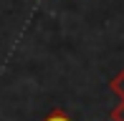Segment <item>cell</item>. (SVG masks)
I'll return each mask as SVG.
<instances>
[{
  "instance_id": "3957f363",
  "label": "cell",
  "mask_w": 124,
  "mask_h": 121,
  "mask_svg": "<svg viewBox=\"0 0 124 121\" xmlns=\"http://www.w3.org/2000/svg\"><path fill=\"white\" fill-rule=\"evenodd\" d=\"M109 119H111V121H124V101L116 103V106L109 111Z\"/></svg>"
},
{
  "instance_id": "7a4b0ae2",
  "label": "cell",
  "mask_w": 124,
  "mask_h": 121,
  "mask_svg": "<svg viewBox=\"0 0 124 121\" xmlns=\"http://www.w3.org/2000/svg\"><path fill=\"white\" fill-rule=\"evenodd\" d=\"M41 121H74V119H71L69 114L63 111V108H53V111H48Z\"/></svg>"
},
{
  "instance_id": "6da1fadb",
  "label": "cell",
  "mask_w": 124,
  "mask_h": 121,
  "mask_svg": "<svg viewBox=\"0 0 124 121\" xmlns=\"http://www.w3.org/2000/svg\"><path fill=\"white\" fill-rule=\"evenodd\" d=\"M109 88H111V91H114L116 96L124 101V71H119V73H116L114 78L109 81Z\"/></svg>"
}]
</instances>
